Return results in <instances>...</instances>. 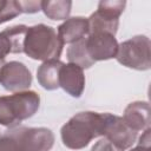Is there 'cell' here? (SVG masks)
Masks as SVG:
<instances>
[{"instance_id":"d6986e66","label":"cell","mask_w":151,"mask_h":151,"mask_svg":"<svg viewBox=\"0 0 151 151\" xmlns=\"http://www.w3.org/2000/svg\"><path fill=\"white\" fill-rule=\"evenodd\" d=\"M91 151H124L119 147H117L114 144H112L107 138H101L99 139L91 149Z\"/></svg>"},{"instance_id":"277c9868","label":"cell","mask_w":151,"mask_h":151,"mask_svg":"<svg viewBox=\"0 0 151 151\" xmlns=\"http://www.w3.org/2000/svg\"><path fill=\"white\" fill-rule=\"evenodd\" d=\"M151 42L145 35H136L118 46L116 59L129 68L146 71L151 67Z\"/></svg>"},{"instance_id":"ac0fdd59","label":"cell","mask_w":151,"mask_h":151,"mask_svg":"<svg viewBox=\"0 0 151 151\" xmlns=\"http://www.w3.org/2000/svg\"><path fill=\"white\" fill-rule=\"evenodd\" d=\"M21 13L18 1L15 0H0V24L12 20Z\"/></svg>"},{"instance_id":"7402d4cb","label":"cell","mask_w":151,"mask_h":151,"mask_svg":"<svg viewBox=\"0 0 151 151\" xmlns=\"http://www.w3.org/2000/svg\"><path fill=\"white\" fill-rule=\"evenodd\" d=\"M4 64H5V63H0V68H1V66H2Z\"/></svg>"},{"instance_id":"5b68a950","label":"cell","mask_w":151,"mask_h":151,"mask_svg":"<svg viewBox=\"0 0 151 151\" xmlns=\"http://www.w3.org/2000/svg\"><path fill=\"white\" fill-rule=\"evenodd\" d=\"M126 1L122 0H101L98 9L88 18V34L97 32H106L116 35L119 26V17L124 12Z\"/></svg>"},{"instance_id":"ffe728a7","label":"cell","mask_w":151,"mask_h":151,"mask_svg":"<svg viewBox=\"0 0 151 151\" xmlns=\"http://www.w3.org/2000/svg\"><path fill=\"white\" fill-rule=\"evenodd\" d=\"M21 13H37L41 11V1H18Z\"/></svg>"},{"instance_id":"e0dca14e","label":"cell","mask_w":151,"mask_h":151,"mask_svg":"<svg viewBox=\"0 0 151 151\" xmlns=\"http://www.w3.org/2000/svg\"><path fill=\"white\" fill-rule=\"evenodd\" d=\"M0 151H24L17 127H11L0 137Z\"/></svg>"},{"instance_id":"7a4b0ae2","label":"cell","mask_w":151,"mask_h":151,"mask_svg":"<svg viewBox=\"0 0 151 151\" xmlns=\"http://www.w3.org/2000/svg\"><path fill=\"white\" fill-rule=\"evenodd\" d=\"M64 44L55 29L51 26L38 24L27 28L24 39V52L34 60L59 59Z\"/></svg>"},{"instance_id":"8992f818","label":"cell","mask_w":151,"mask_h":151,"mask_svg":"<svg viewBox=\"0 0 151 151\" xmlns=\"http://www.w3.org/2000/svg\"><path fill=\"white\" fill-rule=\"evenodd\" d=\"M103 136L122 150L131 147L137 139V131L132 130L122 117L104 113Z\"/></svg>"},{"instance_id":"44dd1931","label":"cell","mask_w":151,"mask_h":151,"mask_svg":"<svg viewBox=\"0 0 151 151\" xmlns=\"http://www.w3.org/2000/svg\"><path fill=\"white\" fill-rule=\"evenodd\" d=\"M130 151H150V146H143V145H138L134 149L130 150Z\"/></svg>"},{"instance_id":"ba28073f","label":"cell","mask_w":151,"mask_h":151,"mask_svg":"<svg viewBox=\"0 0 151 151\" xmlns=\"http://www.w3.org/2000/svg\"><path fill=\"white\" fill-rule=\"evenodd\" d=\"M118 46L119 44L114 35L106 32L90 33L86 37V50L88 55L94 61L116 58Z\"/></svg>"},{"instance_id":"5bb4252c","label":"cell","mask_w":151,"mask_h":151,"mask_svg":"<svg viewBox=\"0 0 151 151\" xmlns=\"http://www.w3.org/2000/svg\"><path fill=\"white\" fill-rule=\"evenodd\" d=\"M64 63L59 59H52L44 61L38 71H37V79L38 83L45 90H57L59 87V71Z\"/></svg>"},{"instance_id":"6da1fadb","label":"cell","mask_w":151,"mask_h":151,"mask_svg":"<svg viewBox=\"0 0 151 151\" xmlns=\"http://www.w3.org/2000/svg\"><path fill=\"white\" fill-rule=\"evenodd\" d=\"M104 113L85 111L73 116L60 130L63 144L71 150H80L103 136Z\"/></svg>"},{"instance_id":"4fadbf2b","label":"cell","mask_w":151,"mask_h":151,"mask_svg":"<svg viewBox=\"0 0 151 151\" xmlns=\"http://www.w3.org/2000/svg\"><path fill=\"white\" fill-rule=\"evenodd\" d=\"M124 122L134 131L150 127V105L147 101L130 103L124 111Z\"/></svg>"},{"instance_id":"2e32d148","label":"cell","mask_w":151,"mask_h":151,"mask_svg":"<svg viewBox=\"0 0 151 151\" xmlns=\"http://www.w3.org/2000/svg\"><path fill=\"white\" fill-rule=\"evenodd\" d=\"M71 7H72V2L66 0L41 1V11L51 20H64V19L66 20L71 13Z\"/></svg>"},{"instance_id":"52a82bcc","label":"cell","mask_w":151,"mask_h":151,"mask_svg":"<svg viewBox=\"0 0 151 151\" xmlns=\"http://www.w3.org/2000/svg\"><path fill=\"white\" fill-rule=\"evenodd\" d=\"M32 84V74L20 61L5 63L0 68V85L9 92L26 91Z\"/></svg>"},{"instance_id":"9a60e30c","label":"cell","mask_w":151,"mask_h":151,"mask_svg":"<svg viewBox=\"0 0 151 151\" xmlns=\"http://www.w3.org/2000/svg\"><path fill=\"white\" fill-rule=\"evenodd\" d=\"M67 59L71 64H76L79 67L90 68L96 64L94 60L88 55L86 50V38L80 39L73 44H71L67 48Z\"/></svg>"},{"instance_id":"3957f363","label":"cell","mask_w":151,"mask_h":151,"mask_svg":"<svg viewBox=\"0 0 151 151\" xmlns=\"http://www.w3.org/2000/svg\"><path fill=\"white\" fill-rule=\"evenodd\" d=\"M40 106V97L34 91L15 92L0 97V124L17 127L22 120L35 114Z\"/></svg>"},{"instance_id":"9c48e42d","label":"cell","mask_w":151,"mask_h":151,"mask_svg":"<svg viewBox=\"0 0 151 151\" xmlns=\"http://www.w3.org/2000/svg\"><path fill=\"white\" fill-rule=\"evenodd\" d=\"M24 151H50L54 144V134L47 127L17 126Z\"/></svg>"},{"instance_id":"7c38bea8","label":"cell","mask_w":151,"mask_h":151,"mask_svg":"<svg viewBox=\"0 0 151 151\" xmlns=\"http://www.w3.org/2000/svg\"><path fill=\"white\" fill-rule=\"evenodd\" d=\"M57 34L63 44H73L88 35L87 18L73 17L66 19L57 29Z\"/></svg>"},{"instance_id":"8fae6325","label":"cell","mask_w":151,"mask_h":151,"mask_svg":"<svg viewBox=\"0 0 151 151\" xmlns=\"http://www.w3.org/2000/svg\"><path fill=\"white\" fill-rule=\"evenodd\" d=\"M27 28L26 25H15L0 32V63H5L4 60L9 53L24 52V39Z\"/></svg>"},{"instance_id":"30bf717a","label":"cell","mask_w":151,"mask_h":151,"mask_svg":"<svg viewBox=\"0 0 151 151\" xmlns=\"http://www.w3.org/2000/svg\"><path fill=\"white\" fill-rule=\"evenodd\" d=\"M59 87L74 98H79L85 88V76L76 64H63L59 71Z\"/></svg>"}]
</instances>
